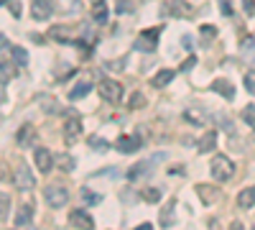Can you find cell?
<instances>
[{"mask_svg": "<svg viewBox=\"0 0 255 230\" xmlns=\"http://www.w3.org/2000/svg\"><path fill=\"white\" fill-rule=\"evenodd\" d=\"M33 138H36V131H33V125H20V131H18V143L20 146H31L33 143Z\"/></svg>", "mask_w": 255, "mask_h": 230, "instance_id": "17", "label": "cell"}, {"mask_svg": "<svg viewBox=\"0 0 255 230\" xmlns=\"http://www.w3.org/2000/svg\"><path fill=\"white\" fill-rule=\"evenodd\" d=\"M38 102H41V105L46 108V113H59V105H56V102H54L51 97H41Z\"/></svg>", "mask_w": 255, "mask_h": 230, "instance_id": "32", "label": "cell"}, {"mask_svg": "<svg viewBox=\"0 0 255 230\" xmlns=\"http://www.w3.org/2000/svg\"><path fill=\"white\" fill-rule=\"evenodd\" d=\"M15 230H33V228H31V225H28V228H15Z\"/></svg>", "mask_w": 255, "mask_h": 230, "instance_id": "44", "label": "cell"}, {"mask_svg": "<svg viewBox=\"0 0 255 230\" xmlns=\"http://www.w3.org/2000/svg\"><path fill=\"white\" fill-rule=\"evenodd\" d=\"M13 184L18 187L20 192H28V190H33V187H36V177L31 174V169H28L23 161L15 166V172H13Z\"/></svg>", "mask_w": 255, "mask_h": 230, "instance_id": "5", "label": "cell"}, {"mask_svg": "<svg viewBox=\"0 0 255 230\" xmlns=\"http://www.w3.org/2000/svg\"><path fill=\"white\" fill-rule=\"evenodd\" d=\"M0 102H5V90H3V79H0Z\"/></svg>", "mask_w": 255, "mask_h": 230, "instance_id": "43", "label": "cell"}, {"mask_svg": "<svg viewBox=\"0 0 255 230\" xmlns=\"http://www.w3.org/2000/svg\"><path fill=\"white\" fill-rule=\"evenodd\" d=\"M44 200L49 207H54V210H59V207H67L69 205V190L61 184H49L44 190Z\"/></svg>", "mask_w": 255, "mask_h": 230, "instance_id": "2", "label": "cell"}, {"mask_svg": "<svg viewBox=\"0 0 255 230\" xmlns=\"http://www.w3.org/2000/svg\"><path fill=\"white\" fill-rule=\"evenodd\" d=\"M209 172H212V177H215L217 182H230L232 177H235V164H232L227 156L217 154L215 159H212V164H209Z\"/></svg>", "mask_w": 255, "mask_h": 230, "instance_id": "1", "label": "cell"}, {"mask_svg": "<svg viewBox=\"0 0 255 230\" xmlns=\"http://www.w3.org/2000/svg\"><path fill=\"white\" fill-rule=\"evenodd\" d=\"M87 143L92 146L95 151H108V149H110V143L105 141V138H100V136H90V138H87Z\"/></svg>", "mask_w": 255, "mask_h": 230, "instance_id": "29", "label": "cell"}, {"mask_svg": "<svg viewBox=\"0 0 255 230\" xmlns=\"http://www.w3.org/2000/svg\"><path fill=\"white\" fill-rule=\"evenodd\" d=\"M33 164H36V169L41 174H49L51 172V166H54V156L49 149H36L33 151Z\"/></svg>", "mask_w": 255, "mask_h": 230, "instance_id": "9", "label": "cell"}, {"mask_svg": "<svg viewBox=\"0 0 255 230\" xmlns=\"http://www.w3.org/2000/svg\"><path fill=\"white\" fill-rule=\"evenodd\" d=\"M143 102H145V97H143L140 92H135V95L130 97V108H138V105H143Z\"/></svg>", "mask_w": 255, "mask_h": 230, "instance_id": "36", "label": "cell"}, {"mask_svg": "<svg viewBox=\"0 0 255 230\" xmlns=\"http://www.w3.org/2000/svg\"><path fill=\"white\" fill-rule=\"evenodd\" d=\"M8 5H10V13L18 18L20 15V3H18V0H8Z\"/></svg>", "mask_w": 255, "mask_h": 230, "instance_id": "38", "label": "cell"}, {"mask_svg": "<svg viewBox=\"0 0 255 230\" xmlns=\"http://www.w3.org/2000/svg\"><path fill=\"white\" fill-rule=\"evenodd\" d=\"M59 166H61V172H74L77 161H74V156H69V154H61V156H59Z\"/></svg>", "mask_w": 255, "mask_h": 230, "instance_id": "27", "label": "cell"}, {"mask_svg": "<svg viewBox=\"0 0 255 230\" xmlns=\"http://www.w3.org/2000/svg\"><path fill=\"white\" fill-rule=\"evenodd\" d=\"M199 151L204 154V151H215V146H217V131H207L202 138H199Z\"/></svg>", "mask_w": 255, "mask_h": 230, "instance_id": "15", "label": "cell"}, {"mask_svg": "<svg viewBox=\"0 0 255 230\" xmlns=\"http://www.w3.org/2000/svg\"><path fill=\"white\" fill-rule=\"evenodd\" d=\"M253 230H255V228H253Z\"/></svg>", "mask_w": 255, "mask_h": 230, "instance_id": "46", "label": "cell"}, {"mask_svg": "<svg viewBox=\"0 0 255 230\" xmlns=\"http://www.w3.org/2000/svg\"><path fill=\"white\" fill-rule=\"evenodd\" d=\"M163 8L168 15H174V18H191L194 15V8L186 5L184 0H163Z\"/></svg>", "mask_w": 255, "mask_h": 230, "instance_id": "6", "label": "cell"}, {"mask_svg": "<svg viewBox=\"0 0 255 230\" xmlns=\"http://www.w3.org/2000/svg\"><path fill=\"white\" fill-rule=\"evenodd\" d=\"M8 213H10V197H8V192L0 190V220H5Z\"/></svg>", "mask_w": 255, "mask_h": 230, "instance_id": "26", "label": "cell"}, {"mask_svg": "<svg viewBox=\"0 0 255 230\" xmlns=\"http://www.w3.org/2000/svg\"><path fill=\"white\" fill-rule=\"evenodd\" d=\"M161 26H156V28H148V31H143L138 38H135V49L138 51H156L158 49V36H161Z\"/></svg>", "mask_w": 255, "mask_h": 230, "instance_id": "3", "label": "cell"}, {"mask_svg": "<svg viewBox=\"0 0 255 230\" xmlns=\"http://www.w3.org/2000/svg\"><path fill=\"white\" fill-rule=\"evenodd\" d=\"M18 72H15V61L10 64V61H0V79L3 82H8V79H13Z\"/></svg>", "mask_w": 255, "mask_h": 230, "instance_id": "21", "label": "cell"}, {"mask_svg": "<svg viewBox=\"0 0 255 230\" xmlns=\"http://www.w3.org/2000/svg\"><path fill=\"white\" fill-rule=\"evenodd\" d=\"M82 133V120L79 118H67V123H64V136H67V141H77Z\"/></svg>", "mask_w": 255, "mask_h": 230, "instance_id": "13", "label": "cell"}, {"mask_svg": "<svg viewBox=\"0 0 255 230\" xmlns=\"http://www.w3.org/2000/svg\"><path fill=\"white\" fill-rule=\"evenodd\" d=\"M238 205L240 207H253L255 205V187H245V190L238 195Z\"/></svg>", "mask_w": 255, "mask_h": 230, "instance_id": "20", "label": "cell"}, {"mask_svg": "<svg viewBox=\"0 0 255 230\" xmlns=\"http://www.w3.org/2000/svg\"><path fill=\"white\" fill-rule=\"evenodd\" d=\"M151 164H153V161H140V164H135L133 169L128 172V179H130V182H135V179L145 177V174H148V169H151Z\"/></svg>", "mask_w": 255, "mask_h": 230, "instance_id": "19", "label": "cell"}, {"mask_svg": "<svg viewBox=\"0 0 255 230\" xmlns=\"http://www.w3.org/2000/svg\"><path fill=\"white\" fill-rule=\"evenodd\" d=\"M243 120L248 123V128L255 131V105H245L243 108Z\"/></svg>", "mask_w": 255, "mask_h": 230, "instance_id": "30", "label": "cell"}, {"mask_svg": "<svg viewBox=\"0 0 255 230\" xmlns=\"http://www.w3.org/2000/svg\"><path fill=\"white\" fill-rule=\"evenodd\" d=\"M243 82H245V90L255 95V69H248L245 77H243Z\"/></svg>", "mask_w": 255, "mask_h": 230, "instance_id": "31", "label": "cell"}, {"mask_svg": "<svg viewBox=\"0 0 255 230\" xmlns=\"http://www.w3.org/2000/svg\"><path fill=\"white\" fill-rule=\"evenodd\" d=\"M191 67H197V56H194V54H191V56H186V61L181 64V72H189Z\"/></svg>", "mask_w": 255, "mask_h": 230, "instance_id": "34", "label": "cell"}, {"mask_svg": "<svg viewBox=\"0 0 255 230\" xmlns=\"http://www.w3.org/2000/svg\"><path fill=\"white\" fill-rule=\"evenodd\" d=\"M31 15L36 20H49L54 15V0H31Z\"/></svg>", "mask_w": 255, "mask_h": 230, "instance_id": "7", "label": "cell"}, {"mask_svg": "<svg viewBox=\"0 0 255 230\" xmlns=\"http://www.w3.org/2000/svg\"><path fill=\"white\" fill-rule=\"evenodd\" d=\"M243 10H245V15H253L255 13V3L253 0H243Z\"/></svg>", "mask_w": 255, "mask_h": 230, "instance_id": "37", "label": "cell"}, {"mask_svg": "<svg viewBox=\"0 0 255 230\" xmlns=\"http://www.w3.org/2000/svg\"><path fill=\"white\" fill-rule=\"evenodd\" d=\"M174 207H176V200H168L166 210L161 213V225H163V228H171V225L176 223V218H174Z\"/></svg>", "mask_w": 255, "mask_h": 230, "instance_id": "18", "label": "cell"}, {"mask_svg": "<svg viewBox=\"0 0 255 230\" xmlns=\"http://www.w3.org/2000/svg\"><path fill=\"white\" fill-rule=\"evenodd\" d=\"M95 20L97 23H105L108 20V5H105V0H100V3H95V10H92Z\"/></svg>", "mask_w": 255, "mask_h": 230, "instance_id": "24", "label": "cell"}, {"mask_svg": "<svg viewBox=\"0 0 255 230\" xmlns=\"http://www.w3.org/2000/svg\"><path fill=\"white\" fill-rule=\"evenodd\" d=\"M92 3H100V0H92Z\"/></svg>", "mask_w": 255, "mask_h": 230, "instance_id": "45", "label": "cell"}, {"mask_svg": "<svg viewBox=\"0 0 255 230\" xmlns=\"http://www.w3.org/2000/svg\"><path fill=\"white\" fill-rule=\"evenodd\" d=\"M69 223H72L77 230H95V220L90 218L87 210H82V207H77V210L69 213Z\"/></svg>", "mask_w": 255, "mask_h": 230, "instance_id": "8", "label": "cell"}, {"mask_svg": "<svg viewBox=\"0 0 255 230\" xmlns=\"http://www.w3.org/2000/svg\"><path fill=\"white\" fill-rule=\"evenodd\" d=\"M133 230H153V225H151V223H143V225H138V228H133Z\"/></svg>", "mask_w": 255, "mask_h": 230, "instance_id": "42", "label": "cell"}, {"mask_svg": "<svg viewBox=\"0 0 255 230\" xmlns=\"http://www.w3.org/2000/svg\"><path fill=\"white\" fill-rule=\"evenodd\" d=\"M194 190H197V195H199V200H202L204 205L220 202V190H217V187H212V184H197Z\"/></svg>", "mask_w": 255, "mask_h": 230, "instance_id": "11", "label": "cell"}, {"mask_svg": "<svg viewBox=\"0 0 255 230\" xmlns=\"http://www.w3.org/2000/svg\"><path fill=\"white\" fill-rule=\"evenodd\" d=\"M5 49H10V44H8V36H5V33H0V51H5Z\"/></svg>", "mask_w": 255, "mask_h": 230, "instance_id": "39", "label": "cell"}, {"mask_svg": "<svg viewBox=\"0 0 255 230\" xmlns=\"http://www.w3.org/2000/svg\"><path fill=\"white\" fill-rule=\"evenodd\" d=\"M243 51H245V54H255V36L243 38Z\"/></svg>", "mask_w": 255, "mask_h": 230, "instance_id": "33", "label": "cell"}, {"mask_svg": "<svg viewBox=\"0 0 255 230\" xmlns=\"http://www.w3.org/2000/svg\"><path fill=\"white\" fill-rule=\"evenodd\" d=\"M97 92H100V97L105 102L115 105V102H120V97H123V85H120V82H115V79H102Z\"/></svg>", "mask_w": 255, "mask_h": 230, "instance_id": "4", "label": "cell"}, {"mask_svg": "<svg viewBox=\"0 0 255 230\" xmlns=\"http://www.w3.org/2000/svg\"><path fill=\"white\" fill-rule=\"evenodd\" d=\"M227 230H245V225H243V223H240V220H232V223H230V228H227Z\"/></svg>", "mask_w": 255, "mask_h": 230, "instance_id": "40", "label": "cell"}, {"mask_svg": "<svg viewBox=\"0 0 255 230\" xmlns=\"http://www.w3.org/2000/svg\"><path fill=\"white\" fill-rule=\"evenodd\" d=\"M31 220H33V207H31V205H23V207L15 213V228H28Z\"/></svg>", "mask_w": 255, "mask_h": 230, "instance_id": "14", "label": "cell"}, {"mask_svg": "<svg viewBox=\"0 0 255 230\" xmlns=\"http://www.w3.org/2000/svg\"><path fill=\"white\" fill-rule=\"evenodd\" d=\"M79 195H82V202H84V205H100V202H102V195H97V192L87 190V187H84V190H82Z\"/></svg>", "mask_w": 255, "mask_h": 230, "instance_id": "23", "label": "cell"}, {"mask_svg": "<svg viewBox=\"0 0 255 230\" xmlns=\"http://www.w3.org/2000/svg\"><path fill=\"white\" fill-rule=\"evenodd\" d=\"M174 77H176V72H174V69H161V72H158V74L151 79V85L161 90V87H166V85H168V82H171Z\"/></svg>", "mask_w": 255, "mask_h": 230, "instance_id": "16", "label": "cell"}, {"mask_svg": "<svg viewBox=\"0 0 255 230\" xmlns=\"http://www.w3.org/2000/svg\"><path fill=\"white\" fill-rule=\"evenodd\" d=\"M209 90L217 92V95H222L225 100H235V87H232V82H227V79H215V82L209 85Z\"/></svg>", "mask_w": 255, "mask_h": 230, "instance_id": "12", "label": "cell"}, {"mask_svg": "<svg viewBox=\"0 0 255 230\" xmlns=\"http://www.w3.org/2000/svg\"><path fill=\"white\" fill-rule=\"evenodd\" d=\"M202 36L215 38V36H217V28H215V26H202Z\"/></svg>", "mask_w": 255, "mask_h": 230, "instance_id": "35", "label": "cell"}, {"mask_svg": "<svg viewBox=\"0 0 255 230\" xmlns=\"http://www.w3.org/2000/svg\"><path fill=\"white\" fill-rule=\"evenodd\" d=\"M92 90L90 82H79V85H74V90L69 92V100H79V97H87V92Z\"/></svg>", "mask_w": 255, "mask_h": 230, "instance_id": "22", "label": "cell"}, {"mask_svg": "<svg viewBox=\"0 0 255 230\" xmlns=\"http://www.w3.org/2000/svg\"><path fill=\"white\" fill-rule=\"evenodd\" d=\"M220 3H222V8H220V10H222V15H230V13H232L230 3H227V0H220Z\"/></svg>", "mask_w": 255, "mask_h": 230, "instance_id": "41", "label": "cell"}, {"mask_svg": "<svg viewBox=\"0 0 255 230\" xmlns=\"http://www.w3.org/2000/svg\"><path fill=\"white\" fill-rule=\"evenodd\" d=\"M140 136L135 133V136H120L118 141H115V146H118V151L120 154H135V151H140Z\"/></svg>", "mask_w": 255, "mask_h": 230, "instance_id": "10", "label": "cell"}, {"mask_svg": "<svg viewBox=\"0 0 255 230\" xmlns=\"http://www.w3.org/2000/svg\"><path fill=\"white\" fill-rule=\"evenodd\" d=\"M10 51H13V61H15V64L23 67L26 61H28V51H26V49H20V46H10Z\"/></svg>", "mask_w": 255, "mask_h": 230, "instance_id": "28", "label": "cell"}, {"mask_svg": "<svg viewBox=\"0 0 255 230\" xmlns=\"http://www.w3.org/2000/svg\"><path fill=\"white\" fill-rule=\"evenodd\" d=\"M140 197H143L145 202L156 205V202H161V190H156V187H148V190H143V192H140Z\"/></svg>", "mask_w": 255, "mask_h": 230, "instance_id": "25", "label": "cell"}]
</instances>
